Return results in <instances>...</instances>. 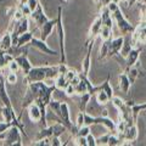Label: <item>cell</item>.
<instances>
[{"mask_svg":"<svg viewBox=\"0 0 146 146\" xmlns=\"http://www.w3.org/2000/svg\"><path fill=\"white\" fill-rule=\"evenodd\" d=\"M58 76V65L50 66H38V67H32V70L25 76L26 84L33 83V82H43L46 78H56Z\"/></svg>","mask_w":146,"mask_h":146,"instance_id":"1","label":"cell"},{"mask_svg":"<svg viewBox=\"0 0 146 146\" xmlns=\"http://www.w3.org/2000/svg\"><path fill=\"white\" fill-rule=\"evenodd\" d=\"M56 33L58 39V46H60V63H67L66 50H65V28H63L62 21V6L57 7V16H56Z\"/></svg>","mask_w":146,"mask_h":146,"instance_id":"2","label":"cell"},{"mask_svg":"<svg viewBox=\"0 0 146 146\" xmlns=\"http://www.w3.org/2000/svg\"><path fill=\"white\" fill-rule=\"evenodd\" d=\"M22 131L17 125H11L9 129L0 134V140L6 146H21L22 145Z\"/></svg>","mask_w":146,"mask_h":146,"instance_id":"3","label":"cell"},{"mask_svg":"<svg viewBox=\"0 0 146 146\" xmlns=\"http://www.w3.org/2000/svg\"><path fill=\"white\" fill-rule=\"evenodd\" d=\"M43 85H44V82H33V83L27 84V91H26V95H25L23 100H22V105H21L22 112H23L32 102H34L35 100L39 98Z\"/></svg>","mask_w":146,"mask_h":146,"instance_id":"4","label":"cell"},{"mask_svg":"<svg viewBox=\"0 0 146 146\" xmlns=\"http://www.w3.org/2000/svg\"><path fill=\"white\" fill-rule=\"evenodd\" d=\"M112 18L113 21L116 22V25L118 27V29L121 31V33L123 35L127 34H133V32L135 31V26H133L129 21L124 17V13H123L122 9L118 7L115 12H112Z\"/></svg>","mask_w":146,"mask_h":146,"instance_id":"5","label":"cell"},{"mask_svg":"<svg viewBox=\"0 0 146 146\" xmlns=\"http://www.w3.org/2000/svg\"><path fill=\"white\" fill-rule=\"evenodd\" d=\"M28 45H29V46H33L35 49H38L39 51H42L44 54H48V55H54V56L60 55V51H56V50L51 49L46 44V40H43L42 38H35V36H33Z\"/></svg>","mask_w":146,"mask_h":146,"instance_id":"6","label":"cell"},{"mask_svg":"<svg viewBox=\"0 0 146 146\" xmlns=\"http://www.w3.org/2000/svg\"><path fill=\"white\" fill-rule=\"evenodd\" d=\"M123 43H124V35L117 36V38H115V39H111L107 57H116V58H118V60L122 58L119 52H121V50H122Z\"/></svg>","mask_w":146,"mask_h":146,"instance_id":"7","label":"cell"},{"mask_svg":"<svg viewBox=\"0 0 146 146\" xmlns=\"http://www.w3.org/2000/svg\"><path fill=\"white\" fill-rule=\"evenodd\" d=\"M143 50V46L140 44H135L133 49L130 50V52L127 55V57L124 58L125 60V65H124V68H128V67H131V66H135L136 63L139 62V57H140V52Z\"/></svg>","mask_w":146,"mask_h":146,"instance_id":"8","label":"cell"},{"mask_svg":"<svg viewBox=\"0 0 146 146\" xmlns=\"http://www.w3.org/2000/svg\"><path fill=\"white\" fill-rule=\"evenodd\" d=\"M15 61L18 63V66H20L21 71L23 72L25 76L32 70V67H33L31 61H29V58H28V51H27V49H26V51H22L20 55H16Z\"/></svg>","mask_w":146,"mask_h":146,"instance_id":"9","label":"cell"},{"mask_svg":"<svg viewBox=\"0 0 146 146\" xmlns=\"http://www.w3.org/2000/svg\"><path fill=\"white\" fill-rule=\"evenodd\" d=\"M101 27H102V21H101V17H100V15H99L93 21V23H91V26H90V29H89V33H88V39H86V42H85V45L88 43H90V42H95L96 36H99V34H100Z\"/></svg>","mask_w":146,"mask_h":146,"instance_id":"10","label":"cell"},{"mask_svg":"<svg viewBox=\"0 0 146 146\" xmlns=\"http://www.w3.org/2000/svg\"><path fill=\"white\" fill-rule=\"evenodd\" d=\"M31 17H32V20H33L35 22V25H36V28H40L45 22L49 21V17L45 15V12L43 10V6L40 5V3L38 4V6H36V9L34 11H32L31 13Z\"/></svg>","mask_w":146,"mask_h":146,"instance_id":"11","label":"cell"},{"mask_svg":"<svg viewBox=\"0 0 146 146\" xmlns=\"http://www.w3.org/2000/svg\"><path fill=\"white\" fill-rule=\"evenodd\" d=\"M133 40L135 44H144L146 42V22L143 21L139 26L135 27V31L133 32Z\"/></svg>","mask_w":146,"mask_h":146,"instance_id":"12","label":"cell"},{"mask_svg":"<svg viewBox=\"0 0 146 146\" xmlns=\"http://www.w3.org/2000/svg\"><path fill=\"white\" fill-rule=\"evenodd\" d=\"M94 43L95 42H90L85 45L86 54H85V57L83 60V63H82V72L86 76H89V72L91 68V51H93V48H94Z\"/></svg>","mask_w":146,"mask_h":146,"instance_id":"13","label":"cell"},{"mask_svg":"<svg viewBox=\"0 0 146 146\" xmlns=\"http://www.w3.org/2000/svg\"><path fill=\"white\" fill-rule=\"evenodd\" d=\"M55 28H56V18H49V21H46L39 28L40 29V38L43 40H46L49 36L51 35Z\"/></svg>","mask_w":146,"mask_h":146,"instance_id":"14","label":"cell"},{"mask_svg":"<svg viewBox=\"0 0 146 146\" xmlns=\"http://www.w3.org/2000/svg\"><path fill=\"white\" fill-rule=\"evenodd\" d=\"M121 138L123 139V141H129V145L133 144L134 141L138 139V135H139V131H138V125H136V123L133 125H129L124 130V133L123 134H119ZM124 145V144H123Z\"/></svg>","mask_w":146,"mask_h":146,"instance_id":"15","label":"cell"},{"mask_svg":"<svg viewBox=\"0 0 146 146\" xmlns=\"http://www.w3.org/2000/svg\"><path fill=\"white\" fill-rule=\"evenodd\" d=\"M95 125H102L110 131H116L117 122L112 121L108 116H98L95 117Z\"/></svg>","mask_w":146,"mask_h":146,"instance_id":"16","label":"cell"},{"mask_svg":"<svg viewBox=\"0 0 146 146\" xmlns=\"http://www.w3.org/2000/svg\"><path fill=\"white\" fill-rule=\"evenodd\" d=\"M27 110H28L29 119L32 122H34V123H40V119H42V112H40L39 105L34 101L27 107Z\"/></svg>","mask_w":146,"mask_h":146,"instance_id":"17","label":"cell"},{"mask_svg":"<svg viewBox=\"0 0 146 146\" xmlns=\"http://www.w3.org/2000/svg\"><path fill=\"white\" fill-rule=\"evenodd\" d=\"M5 78L4 76L1 77L0 79V100L4 106H7V107H12V104H11V100L9 98V94H7V90H6V85H5Z\"/></svg>","mask_w":146,"mask_h":146,"instance_id":"18","label":"cell"},{"mask_svg":"<svg viewBox=\"0 0 146 146\" xmlns=\"http://www.w3.org/2000/svg\"><path fill=\"white\" fill-rule=\"evenodd\" d=\"M118 85H119V90H122L123 93L128 94L130 90V86H131V83L129 78H128V74L123 71L119 76H118Z\"/></svg>","mask_w":146,"mask_h":146,"instance_id":"19","label":"cell"},{"mask_svg":"<svg viewBox=\"0 0 146 146\" xmlns=\"http://www.w3.org/2000/svg\"><path fill=\"white\" fill-rule=\"evenodd\" d=\"M100 17H101L102 25L107 26V27H113V18H112V13L110 12V10L107 9V6H102L100 9Z\"/></svg>","mask_w":146,"mask_h":146,"instance_id":"20","label":"cell"},{"mask_svg":"<svg viewBox=\"0 0 146 146\" xmlns=\"http://www.w3.org/2000/svg\"><path fill=\"white\" fill-rule=\"evenodd\" d=\"M12 48V36H11V31L7 29L5 34L0 36V49L4 51H9Z\"/></svg>","mask_w":146,"mask_h":146,"instance_id":"21","label":"cell"},{"mask_svg":"<svg viewBox=\"0 0 146 146\" xmlns=\"http://www.w3.org/2000/svg\"><path fill=\"white\" fill-rule=\"evenodd\" d=\"M33 38V33L29 31L25 32V33H22L17 36V40H16V44H15V48H23L26 45H28L29 42Z\"/></svg>","mask_w":146,"mask_h":146,"instance_id":"22","label":"cell"},{"mask_svg":"<svg viewBox=\"0 0 146 146\" xmlns=\"http://www.w3.org/2000/svg\"><path fill=\"white\" fill-rule=\"evenodd\" d=\"M0 111H1L3 119L5 121V122H12L15 118H17L13 107H7V106H4V105H3V107H1Z\"/></svg>","mask_w":146,"mask_h":146,"instance_id":"23","label":"cell"},{"mask_svg":"<svg viewBox=\"0 0 146 146\" xmlns=\"http://www.w3.org/2000/svg\"><path fill=\"white\" fill-rule=\"evenodd\" d=\"M138 66V63H136L135 66H131V67H128V68H124V72L128 74V78H129L130 80V83L133 84L135 79L138 78V77L140 76V71H139V67H136Z\"/></svg>","mask_w":146,"mask_h":146,"instance_id":"24","label":"cell"},{"mask_svg":"<svg viewBox=\"0 0 146 146\" xmlns=\"http://www.w3.org/2000/svg\"><path fill=\"white\" fill-rule=\"evenodd\" d=\"M91 99V94L89 93H83L79 94V100H78V106H79V111L85 112L86 106H88V102Z\"/></svg>","mask_w":146,"mask_h":146,"instance_id":"25","label":"cell"},{"mask_svg":"<svg viewBox=\"0 0 146 146\" xmlns=\"http://www.w3.org/2000/svg\"><path fill=\"white\" fill-rule=\"evenodd\" d=\"M68 84H70V82L66 79V77L63 74H58L56 78H55V86H56V89L65 90Z\"/></svg>","mask_w":146,"mask_h":146,"instance_id":"26","label":"cell"},{"mask_svg":"<svg viewBox=\"0 0 146 146\" xmlns=\"http://www.w3.org/2000/svg\"><path fill=\"white\" fill-rule=\"evenodd\" d=\"M95 99H96V102L99 105H101V106H105L106 104L110 102V98H108V95L105 93V91L101 89V90H99L96 94H95Z\"/></svg>","mask_w":146,"mask_h":146,"instance_id":"27","label":"cell"},{"mask_svg":"<svg viewBox=\"0 0 146 146\" xmlns=\"http://www.w3.org/2000/svg\"><path fill=\"white\" fill-rule=\"evenodd\" d=\"M100 38L101 40H108V39H112V28L111 27H107V26H104L101 27L100 29Z\"/></svg>","mask_w":146,"mask_h":146,"instance_id":"28","label":"cell"},{"mask_svg":"<svg viewBox=\"0 0 146 146\" xmlns=\"http://www.w3.org/2000/svg\"><path fill=\"white\" fill-rule=\"evenodd\" d=\"M101 89L106 93L107 95H108V98H110V100H111L113 96H115V94H113V88L111 86V84H110V76H107V78H106V80L104 82V83L101 84Z\"/></svg>","mask_w":146,"mask_h":146,"instance_id":"29","label":"cell"},{"mask_svg":"<svg viewBox=\"0 0 146 146\" xmlns=\"http://www.w3.org/2000/svg\"><path fill=\"white\" fill-rule=\"evenodd\" d=\"M48 107L51 110V111L55 113V116H60V111H61V102L57 101V100H50V102L48 105Z\"/></svg>","mask_w":146,"mask_h":146,"instance_id":"30","label":"cell"},{"mask_svg":"<svg viewBox=\"0 0 146 146\" xmlns=\"http://www.w3.org/2000/svg\"><path fill=\"white\" fill-rule=\"evenodd\" d=\"M110 43H111V39L108 40H102V44H101V48H100V56L99 58H105L107 57L108 55V49H110Z\"/></svg>","mask_w":146,"mask_h":146,"instance_id":"31","label":"cell"},{"mask_svg":"<svg viewBox=\"0 0 146 146\" xmlns=\"http://www.w3.org/2000/svg\"><path fill=\"white\" fill-rule=\"evenodd\" d=\"M91 133V129H90V125H86V124H83L80 128H78V131L74 136H88L89 134Z\"/></svg>","mask_w":146,"mask_h":146,"instance_id":"32","label":"cell"},{"mask_svg":"<svg viewBox=\"0 0 146 146\" xmlns=\"http://www.w3.org/2000/svg\"><path fill=\"white\" fill-rule=\"evenodd\" d=\"M84 124L86 125H95V116L89 115L88 112H84Z\"/></svg>","mask_w":146,"mask_h":146,"instance_id":"33","label":"cell"},{"mask_svg":"<svg viewBox=\"0 0 146 146\" xmlns=\"http://www.w3.org/2000/svg\"><path fill=\"white\" fill-rule=\"evenodd\" d=\"M74 145L77 146H88V143H86V136H74Z\"/></svg>","mask_w":146,"mask_h":146,"instance_id":"34","label":"cell"},{"mask_svg":"<svg viewBox=\"0 0 146 146\" xmlns=\"http://www.w3.org/2000/svg\"><path fill=\"white\" fill-rule=\"evenodd\" d=\"M110 134H111V131H108V133L104 134V135L100 136V138H98V139H96V144H98V145H107Z\"/></svg>","mask_w":146,"mask_h":146,"instance_id":"35","label":"cell"},{"mask_svg":"<svg viewBox=\"0 0 146 146\" xmlns=\"http://www.w3.org/2000/svg\"><path fill=\"white\" fill-rule=\"evenodd\" d=\"M18 9L22 11V13L26 16V17H28V16H31V13H32V10L29 9V6L27 5V4H20L18 5Z\"/></svg>","mask_w":146,"mask_h":146,"instance_id":"36","label":"cell"},{"mask_svg":"<svg viewBox=\"0 0 146 146\" xmlns=\"http://www.w3.org/2000/svg\"><path fill=\"white\" fill-rule=\"evenodd\" d=\"M7 67H9V70H10V72H15V73H17L18 71L21 70V68H20V66H18V63L15 61V58H13L12 61H10V62H9Z\"/></svg>","mask_w":146,"mask_h":146,"instance_id":"37","label":"cell"},{"mask_svg":"<svg viewBox=\"0 0 146 146\" xmlns=\"http://www.w3.org/2000/svg\"><path fill=\"white\" fill-rule=\"evenodd\" d=\"M5 79H6V83H9V84H15L16 82H17V76H16L15 72H10L5 77Z\"/></svg>","mask_w":146,"mask_h":146,"instance_id":"38","label":"cell"},{"mask_svg":"<svg viewBox=\"0 0 146 146\" xmlns=\"http://www.w3.org/2000/svg\"><path fill=\"white\" fill-rule=\"evenodd\" d=\"M84 124V112L83 111H79L78 116H77V119H76V125L80 128L82 125Z\"/></svg>","mask_w":146,"mask_h":146,"instance_id":"39","label":"cell"},{"mask_svg":"<svg viewBox=\"0 0 146 146\" xmlns=\"http://www.w3.org/2000/svg\"><path fill=\"white\" fill-rule=\"evenodd\" d=\"M11 125H15L13 124V122H5V121L0 122V134H1L3 131H5L6 129H9Z\"/></svg>","mask_w":146,"mask_h":146,"instance_id":"40","label":"cell"},{"mask_svg":"<svg viewBox=\"0 0 146 146\" xmlns=\"http://www.w3.org/2000/svg\"><path fill=\"white\" fill-rule=\"evenodd\" d=\"M65 93H66V95H68V96H73V95L76 94V88H74V85L70 83V84L66 86Z\"/></svg>","mask_w":146,"mask_h":146,"instance_id":"41","label":"cell"},{"mask_svg":"<svg viewBox=\"0 0 146 146\" xmlns=\"http://www.w3.org/2000/svg\"><path fill=\"white\" fill-rule=\"evenodd\" d=\"M77 74H78V72L74 71V70H71V68H70V70L67 71V73L65 74V77H66V79H67L68 82H71V80H72L73 78H74V77H76Z\"/></svg>","mask_w":146,"mask_h":146,"instance_id":"42","label":"cell"},{"mask_svg":"<svg viewBox=\"0 0 146 146\" xmlns=\"http://www.w3.org/2000/svg\"><path fill=\"white\" fill-rule=\"evenodd\" d=\"M50 145L51 146H61V145H63V143L60 141V136H51V138H50Z\"/></svg>","mask_w":146,"mask_h":146,"instance_id":"43","label":"cell"},{"mask_svg":"<svg viewBox=\"0 0 146 146\" xmlns=\"http://www.w3.org/2000/svg\"><path fill=\"white\" fill-rule=\"evenodd\" d=\"M86 143H88V146H96V138L93 135V134H89L88 136H86Z\"/></svg>","mask_w":146,"mask_h":146,"instance_id":"44","label":"cell"},{"mask_svg":"<svg viewBox=\"0 0 146 146\" xmlns=\"http://www.w3.org/2000/svg\"><path fill=\"white\" fill-rule=\"evenodd\" d=\"M26 4L29 6V9L32 11H34L36 9V6H38V4H39V0H27Z\"/></svg>","mask_w":146,"mask_h":146,"instance_id":"45","label":"cell"},{"mask_svg":"<svg viewBox=\"0 0 146 146\" xmlns=\"http://www.w3.org/2000/svg\"><path fill=\"white\" fill-rule=\"evenodd\" d=\"M139 9H140V12H141V16H143V20L146 17V3L143 4H139Z\"/></svg>","mask_w":146,"mask_h":146,"instance_id":"46","label":"cell"},{"mask_svg":"<svg viewBox=\"0 0 146 146\" xmlns=\"http://www.w3.org/2000/svg\"><path fill=\"white\" fill-rule=\"evenodd\" d=\"M138 1H139V0H129V1H128V5H127V6H131V5H134V4H136Z\"/></svg>","mask_w":146,"mask_h":146,"instance_id":"47","label":"cell"},{"mask_svg":"<svg viewBox=\"0 0 146 146\" xmlns=\"http://www.w3.org/2000/svg\"><path fill=\"white\" fill-rule=\"evenodd\" d=\"M18 1H20V4H26L27 0H18Z\"/></svg>","mask_w":146,"mask_h":146,"instance_id":"48","label":"cell"},{"mask_svg":"<svg viewBox=\"0 0 146 146\" xmlns=\"http://www.w3.org/2000/svg\"><path fill=\"white\" fill-rule=\"evenodd\" d=\"M63 1H65V3H71L72 0H63Z\"/></svg>","mask_w":146,"mask_h":146,"instance_id":"49","label":"cell"},{"mask_svg":"<svg viewBox=\"0 0 146 146\" xmlns=\"http://www.w3.org/2000/svg\"><path fill=\"white\" fill-rule=\"evenodd\" d=\"M100 3H101V0H98V6L100 5Z\"/></svg>","mask_w":146,"mask_h":146,"instance_id":"50","label":"cell"},{"mask_svg":"<svg viewBox=\"0 0 146 146\" xmlns=\"http://www.w3.org/2000/svg\"><path fill=\"white\" fill-rule=\"evenodd\" d=\"M94 1H95V3H96V4H98V0H94Z\"/></svg>","mask_w":146,"mask_h":146,"instance_id":"51","label":"cell"}]
</instances>
